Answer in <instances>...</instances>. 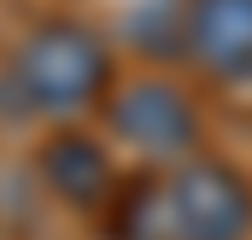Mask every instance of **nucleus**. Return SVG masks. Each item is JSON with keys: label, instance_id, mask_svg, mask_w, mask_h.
Wrapping results in <instances>:
<instances>
[{"label": "nucleus", "instance_id": "obj_1", "mask_svg": "<svg viewBox=\"0 0 252 240\" xmlns=\"http://www.w3.org/2000/svg\"><path fill=\"white\" fill-rule=\"evenodd\" d=\"M12 82L35 112H76L106 82V47L76 24H47L24 41Z\"/></svg>", "mask_w": 252, "mask_h": 240}, {"label": "nucleus", "instance_id": "obj_2", "mask_svg": "<svg viewBox=\"0 0 252 240\" xmlns=\"http://www.w3.org/2000/svg\"><path fill=\"white\" fill-rule=\"evenodd\" d=\"M182 240H247L252 235V187L229 164H182L158 181Z\"/></svg>", "mask_w": 252, "mask_h": 240}, {"label": "nucleus", "instance_id": "obj_3", "mask_svg": "<svg viewBox=\"0 0 252 240\" xmlns=\"http://www.w3.org/2000/svg\"><path fill=\"white\" fill-rule=\"evenodd\" d=\"M112 129L124 135L129 147L170 158V152H188L193 147L199 118H193V106L176 88H164V82H135V88H124V94L112 100Z\"/></svg>", "mask_w": 252, "mask_h": 240}, {"label": "nucleus", "instance_id": "obj_4", "mask_svg": "<svg viewBox=\"0 0 252 240\" xmlns=\"http://www.w3.org/2000/svg\"><path fill=\"white\" fill-rule=\"evenodd\" d=\"M188 47L223 82H252V0H188Z\"/></svg>", "mask_w": 252, "mask_h": 240}, {"label": "nucleus", "instance_id": "obj_5", "mask_svg": "<svg viewBox=\"0 0 252 240\" xmlns=\"http://www.w3.org/2000/svg\"><path fill=\"white\" fill-rule=\"evenodd\" d=\"M41 176L53 193H64L70 205H94V199H106V187H112V164H106V152L88 141V135H59L47 152H41Z\"/></svg>", "mask_w": 252, "mask_h": 240}, {"label": "nucleus", "instance_id": "obj_6", "mask_svg": "<svg viewBox=\"0 0 252 240\" xmlns=\"http://www.w3.org/2000/svg\"><path fill=\"white\" fill-rule=\"evenodd\" d=\"M118 240H182V229H176L158 181L124 193V205H118Z\"/></svg>", "mask_w": 252, "mask_h": 240}]
</instances>
